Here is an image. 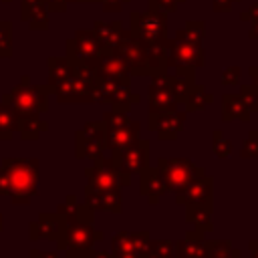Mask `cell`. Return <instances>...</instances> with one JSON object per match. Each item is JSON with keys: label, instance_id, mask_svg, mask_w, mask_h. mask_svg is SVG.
Segmentation results:
<instances>
[{"label": "cell", "instance_id": "1", "mask_svg": "<svg viewBox=\"0 0 258 258\" xmlns=\"http://www.w3.org/2000/svg\"><path fill=\"white\" fill-rule=\"evenodd\" d=\"M2 167L8 179V198L16 206H26L38 187L40 163L36 157H4Z\"/></svg>", "mask_w": 258, "mask_h": 258}, {"label": "cell", "instance_id": "2", "mask_svg": "<svg viewBox=\"0 0 258 258\" xmlns=\"http://www.w3.org/2000/svg\"><path fill=\"white\" fill-rule=\"evenodd\" d=\"M105 234L95 228V222L89 220H71L64 222L60 236L56 238V250L64 252V258H85L95 242H101Z\"/></svg>", "mask_w": 258, "mask_h": 258}, {"label": "cell", "instance_id": "3", "mask_svg": "<svg viewBox=\"0 0 258 258\" xmlns=\"http://www.w3.org/2000/svg\"><path fill=\"white\" fill-rule=\"evenodd\" d=\"M50 91L46 85H32L28 75L20 77V83L2 95V101L12 107L16 117H30L48 111Z\"/></svg>", "mask_w": 258, "mask_h": 258}, {"label": "cell", "instance_id": "4", "mask_svg": "<svg viewBox=\"0 0 258 258\" xmlns=\"http://www.w3.org/2000/svg\"><path fill=\"white\" fill-rule=\"evenodd\" d=\"M129 32L145 44L165 42L167 40V14L155 8L139 12L131 10L129 14Z\"/></svg>", "mask_w": 258, "mask_h": 258}, {"label": "cell", "instance_id": "5", "mask_svg": "<svg viewBox=\"0 0 258 258\" xmlns=\"http://www.w3.org/2000/svg\"><path fill=\"white\" fill-rule=\"evenodd\" d=\"M155 167L161 171L167 191L171 194H179L189 181L206 173V169L196 165L189 157H159Z\"/></svg>", "mask_w": 258, "mask_h": 258}, {"label": "cell", "instance_id": "6", "mask_svg": "<svg viewBox=\"0 0 258 258\" xmlns=\"http://www.w3.org/2000/svg\"><path fill=\"white\" fill-rule=\"evenodd\" d=\"M85 177H87V185L97 189H125L131 185V175L117 171L111 157L105 155L93 161V165L85 169Z\"/></svg>", "mask_w": 258, "mask_h": 258}, {"label": "cell", "instance_id": "7", "mask_svg": "<svg viewBox=\"0 0 258 258\" xmlns=\"http://www.w3.org/2000/svg\"><path fill=\"white\" fill-rule=\"evenodd\" d=\"M111 161L117 167V171H121L125 175H131V177L139 175L149 165V141L137 137L127 147H123L119 151H113Z\"/></svg>", "mask_w": 258, "mask_h": 258}, {"label": "cell", "instance_id": "8", "mask_svg": "<svg viewBox=\"0 0 258 258\" xmlns=\"http://www.w3.org/2000/svg\"><path fill=\"white\" fill-rule=\"evenodd\" d=\"M165 44H167V69H179V67L200 69L206 64V54L202 44L189 42L179 36L167 38Z\"/></svg>", "mask_w": 258, "mask_h": 258}, {"label": "cell", "instance_id": "9", "mask_svg": "<svg viewBox=\"0 0 258 258\" xmlns=\"http://www.w3.org/2000/svg\"><path fill=\"white\" fill-rule=\"evenodd\" d=\"M64 50H67L64 56H67L73 64H79V62H83V64H93V60L101 54L103 46H101V42L97 40V36H95V32H93L91 28H79V30H75V34L67 40Z\"/></svg>", "mask_w": 258, "mask_h": 258}, {"label": "cell", "instance_id": "10", "mask_svg": "<svg viewBox=\"0 0 258 258\" xmlns=\"http://www.w3.org/2000/svg\"><path fill=\"white\" fill-rule=\"evenodd\" d=\"M91 67L95 69V75L99 79H107V81L131 87V77L133 75H131L127 62L117 54L115 48H103L101 54L93 60Z\"/></svg>", "mask_w": 258, "mask_h": 258}, {"label": "cell", "instance_id": "11", "mask_svg": "<svg viewBox=\"0 0 258 258\" xmlns=\"http://www.w3.org/2000/svg\"><path fill=\"white\" fill-rule=\"evenodd\" d=\"M117 54L127 62L129 71L133 77H149L147 71V60H145V42H141L139 38H135L129 28L123 30L119 42L115 44Z\"/></svg>", "mask_w": 258, "mask_h": 258}, {"label": "cell", "instance_id": "12", "mask_svg": "<svg viewBox=\"0 0 258 258\" xmlns=\"http://www.w3.org/2000/svg\"><path fill=\"white\" fill-rule=\"evenodd\" d=\"M95 103H105L111 107H133L141 101V97L137 93L131 91V87L127 85H119L107 79H99L95 81Z\"/></svg>", "mask_w": 258, "mask_h": 258}, {"label": "cell", "instance_id": "13", "mask_svg": "<svg viewBox=\"0 0 258 258\" xmlns=\"http://www.w3.org/2000/svg\"><path fill=\"white\" fill-rule=\"evenodd\" d=\"M149 79H151V83L147 89V115H157V113H167V111L177 109L179 103L169 89L167 73L153 75Z\"/></svg>", "mask_w": 258, "mask_h": 258}, {"label": "cell", "instance_id": "14", "mask_svg": "<svg viewBox=\"0 0 258 258\" xmlns=\"http://www.w3.org/2000/svg\"><path fill=\"white\" fill-rule=\"evenodd\" d=\"M95 83H87L75 73L50 89V95L56 97L58 103H95Z\"/></svg>", "mask_w": 258, "mask_h": 258}, {"label": "cell", "instance_id": "15", "mask_svg": "<svg viewBox=\"0 0 258 258\" xmlns=\"http://www.w3.org/2000/svg\"><path fill=\"white\" fill-rule=\"evenodd\" d=\"M187 119L185 111L173 109L167 113H157V115H147V127L149 131H155L159 139L163 141H171L179 135V131L183 129Z\"/></svg>", "mask_w": 258, "mask_h": 258}, {"label": "cell", "instance_id": "16", "mask_svg": "<svg viewBox=\"0 0 258 258\" xmlns=\"http://www.w3.org/2000/svg\"><path fill=\"white\" fill-rule=\"evenodd\" d=\"M175 204L194 206V204H214V177L204 173L189 181L179 194H175Z\"/></svg>", "mask_w": 258, "mask_h": 258}, {"label": "cell", "instance_id": "17", "mask_svg": "<svg viewBox=\"0 0 258 258\" xmlns=\"http://www.w3.org/2000/svg\"><path fill=\"white\" fill-rule=\"evenodd\" d=\"M85 204L93 212H123V189H97L85 185Z\"/></svg>", "mask_w": 258, "mask_h": 258}, {"label": "cell", "instance_id": "18", "mask_svg": "<svg viewBox=\"0 0 258 258\" xmlns=\"http://www.w3.org/2000/svg\"><path fill=\"white\" fill-rule=\"evenodd\" d=\"M64 228V220L56 212H42L34 222L28 224V238L30 240H50L56 242Z\"/></svg>", "mask_w": 258, "mask_h": 258}, {"label": "cell", "instance_id": "19", "mask_svg": "<svg viewBox=\"0 0 258 258\" xmlns=\"http://www.w3.org/2000/svg\"><path fill=\"white\" fill-rule=\"evenodd\" d=\"M139 194L147 200V204L155 206L159 204V200L169 194L167 191V185H165V179L161 175V171L155 167V165H147L141 173H139Z\"/></svg>", "mask_w": 258, "mask_h": 258}, {"label": "cell", "instance_id": "20", "mask_svg": "<svg viewBox=\"0 0 258 258\" xmlns=\"http://www.w3.org/2000/svg\"><path fill=\"white\" fill-rule=\"evenodd\" d=\"M139 129H141V123L133 121V119L129 123L121 125V127L105 129V149H109L113 153V151H119V149L127 147L129 143H133L139 137Z\"/></svg>", "mask_w": 258, "mask_h": 258}, {"label": "cell", "instance_id": "21", "mask_svg": "<svg viewBox=\"0 0 258 258\" xmlns=\"http://www.w3.org/2000/svg\"><path fill=\"white\" fill-rule=\"evenodd\" d=\"M105 155V141L97 139L89 133H85L83 129L75 131V157L77 159H89V161H97Z\"/></svg>", "mask_w": 258, "mask_h": 258}, {"label": "cell", "instance_id": "22", "mask_svg": "<svg viewBox=\"0 0 258 258\" xmlns=\"http://www.w3.org/2000/svg\"><path fill=\"white\" fill-rule=\"evenodd\" d=\"M20 18L30 30H46L48 8L44 6V0H20Z\"/></svg>", "mask_w": 258, "mask_h": 258}, {"label": "cell", "instance_id": "23", "mask_svg": "<svg viewBox=\"0 0 258 258\" xmlns=\"http://www.w3.org/2000/svg\"><path fill=\"white\" fill-rule=\"evenodd\" d=\"M175 73H167V83H169V89L173 93V97L177 99L179 105H183L185 97L189 95V91L194 89L196 85V69H189V67H179V69H173Z\"/></svg>", "mask_w": 258, "mask_h": 258}, {"label": "cell", "instance_id": "24", "mask_svg": "<svg viewBox=\"0 0 258 258\" xmlns=\"http://www.w3.org/2000/svg\"><path fill=\"white\" fill-rule=\"evenodd\" d=\"M181 258H210V240L200 230H187L179 240Z\"/></svg>", "mask_w": 258, "mask_h": 258}, {"label": "cell", "instance_id": "25", "mask_svg": "<svg viewBox=\"0 0 258 258\" xmlns=\"http://www.w3.org/2000/svg\"><path fill=\"white\" fill-rule=\"evenodd\" d=\"M250 117H252V113L248 111L240 93H224L222 95V121L224 123H230V121L248 123Z\"/></svg>", "mask_w": 258, "mask_h": 258}, {"label": "cell", "instance_id": "26", "mask_svg": "<svg viewBox=\"0 0 258 258\" xmlns=\"http://www.w3.org/2000/svg\"><path fill=\"white\" fill-rule=\"evenodd\" d=\"M212 212H214V204H194V206H185V222H187L194 230H200V232H204V234H210V232H214Z\"/></svg>", "mask_w": 258, "mask_h": 258}, {"label": "cell", "instance_id": "27", "mask_svg": "<svg viewBox=\"0 0 258 258\" xmlns=\"http://www.w3.org/2000/svg\"><path fill=\"white\" fill-rule=\"evenodd\" d=\"M97 36V40L101 42L103 48H115V44L119 42L121 34H123V22L121 20H113V22H103V20H95L93 28H91Z\"/></svg>", "mask_w": 258, "mask_h": 258}, {"label": "cell", "instance_id": "28", "mask_svg": "<svg viewBox=\"0 0 258 258\" xmlns=\"http://www.w3.org/2000/svg\"><path fill=\"white\" fill-rule=\"evenodd\" d=\"M167 42V40H165ZM165 42H155V44H145V60H147V71L149 77L153 75H163L167 73V44Z\"/></svg>", "mask_w": 258, "mask_h": 258}, {"label": "cell", "instance_id": "29", "mask_svg": "<svg viewBox=\"0 0 258 258\" xmlns=\"http://www.w3.org/2000/svg\"><path fill=\"white\" fill-rule=\"evenodd\" d=\"M46 64H48V79H46L44 85L48 87V91L52 87H56L58 83L67 81L75 73V67H73V62L67 56H50L46 60Z\"/></svg>", "mask_w": 258, "mask_h": 258}, {"label": "cell", "instance_id": "30", "mask_svg": "<svg viewBox=\"0 0 258 258\" xmlns=\"http://www.w3.org/2000/svg\"><path fill=\"white\" fill-rule=\"evenodd\" d=\"M48 129V123L40 119V115H30V117H18L16 121V131L24 141H36L42 131Z\"/></svg>", "mask_w": 258, "mask_h": 258}, {"label": "cell", "instance_id": "31", "mask_svg": "<svg viewBox=\"0 0 258 258\" xmlns=\"http://www.w3.org/2000/svg\"><path fill=\"white\" fill-rule=\"evenodd\" d=\"M214 101V95L200 83L194 85V89L189 91V95L185 97L183 105H185V113H198V111H204L208 105H212Z\"/></svg>", "mask_w": 258, "mask_h": 258}, {"label": "cell", "instance_id": "32", "mask_svg": "<svg viewBox=\"0 0 258 258\" xmlns=\"http://www.w3.org/2000/svg\"><path fill=\"white\" fill-rule=\"evenodd\" d=\"M111 254L113 258H137L127 230H121L111 238Z\"/></svg>", "mask_w": 258, "mask_h": 258}, {"label": "cell", "instance_id": "33", "mask_svg": "<svg viewBox=\"0 0 258 258\" xmlns=\"http://www.w3.org/2000/svg\"><path fill=\"white\" fill-rule=\"evenodd\" d=\"M16 113L12 111L10 105H6L4 101H0V141H10L12 133L16 131Z\"/></svg>", "mask_w": 258, "mask_h": 258}, {"label": "cell", "instance_id": "34", "mask_svg": "<svg viewBox=\"0 0 258 258\" xmlns=\"http://www.w3.org/2000/svg\"><path fill=\"white\" fill-rule=\"evenodd\" d=\"M204 34H206V22L204 20H187L185 26L175 32V36L185 38V40L196 42V44H202Z\"/></svg>", "mask_w": 258, "mask_h": 258}, {"label": "cell", "instance_id": "35", "mask_svg": "<svg viewBox=\"0 0 258 258\" xmlns=\"http://www.w3.org/2000/svg\"><path fill=\"white\" fill-rule=\"evenodd\" d=\"M129 111H131V107H111L107 113H103V119H101L105 129H115V127L129 123L131 121Z\"/></svg>", "mask_w": 258, "mask_h": 258}, {"label": "cell", "instance_id": "36", "mask_svg": "<svg viewBox=\"0 0 258 258\" xmlns=\"http://www.w3.org/2000/svg\"><path fill=\"white\" fill-rule=\"evenodd\" d=\"M232 151H234L232 141H230L220 129H216V131L212 133V153H214L218 159H230Z\"/></svg>", "mask_w": 258, "mask_h": 258}, {"label": "cell", "instance_id": "37", "mask_svg": "<svg viewBox=\"0 0 258 258\" xmlns=\"http://www.w3.org/2000/svg\"><path fill=\"white\" fill-rule=\"evenodd\" d=\"M151 250L159 258H181L179 240H151Z\"/></svg>", "mask_w": 258, "mask_h": 258}, {"label": "cell", "instance_id": "38", "mask_svg": "<svg viewBox=\"0 0 258 258\" xmlns=\"http://www.w3.org/2000/svg\"><path fill=\"white\" fill-rule=\"evenodd\" d=\"M210 258H242V252L230 240H214L210 242Z\"/></svg>", "mask_w": 258, "mask_h": 258}, {"label": "cell", "instance_id": "39", "mask_svg": "<svg viewBox=\"0 0 258 258\" xmlns=\"http://www.w3.org/2000/svg\"><path fill=\"white\" fill-rule=\"evenodd\" d=\"M12 56V22L0 20V58Z\"/></svg>", "mask_w": 258, "mask_h": 258}, {"label": "cell", "instance_id": "40", "mask_svg": "<svg viewBox=\"0 0 258 258\" xmlns=\"http://www.w3.org/2000/svg\"><path fill=\"white\" fill-rule=\"evenodd\" d=\"M129 240H131V246H133V250H135L137 258L151 250V236H149V232H147V230L129 232Z\"/></svg>", "mask_w": 258, "mask_h": 258}, {"label": "cell", "instance_id": "41", "mask_svg": "<svg viewBox=\"0 0 258 258\" xmlns=\"http://www.w3.org/2000/svg\"><path fill=\"white\" fill-rule=\"evenodd\" d=\"M240 159H258V131L252 129L240 149Z\"/></svg>", "mask_w": 258, "mask_h": 258}, {"label": "cell", "instance_id": "42", "mask_svg": "<svg viewBox=\"0 0 258 258\" xmlns=\"http://www.w3.org/2000/svg\"><path fill=\"white\" fill-rule=\"evenodd\" d=\"M240 97L244 99L246 107L250 113H258V89L252 85H242L240 87Z\"/></svg>", "mask_w": 258, "mask_h": 258}, {"label": "cell", "instance_id": "43", "mask_svg": "<svg viewBox=\"0 0 258 258\" xmlns=\"http://www.w3.org/2000/svg\"><path fill=\"white\" fill-rule=\"evenodd\" d=\"M240 77H242V69L232 64V67H226L222 71V85L224 87H236L240 83Z\"/></svg>", "mask_w": 258, "mask_h": 258}, {"label": "cell", "instance_id": "44", "mask_svg": "<svg viewBox=\"0 0 258 258\" xmlns=\"http://www.w3.org/2000/svg\"><path fill=\"white\" fill-rule=\"evenodd\" d=\"M185 2H187V0H147L149 8L161 10V12H165V14L177 10V6H179V4H185Z\"/></svg>", "mask_w": 258, "mask_h": 258}, {"label": "cell", "instance_id": "45", "mask_svg": "<svg viewBox=\"0 0 258 258\" xmlns=\"http://www.w3.org/2000/svg\"><path fill=\"white\" fill-rule=\"evenodd\" d=\"M105 12H121L125 4H129L131 0H99Z\"/></svg>", "mask_w": 258, "mask_h": 258}, {"label": "cell", "instance_id": "46", "mask_svg": "<svg viewBox=\"0 0 258 258\" xmlns=\"http://www.w3.org/2000/svg\"><path fill=\"white\" fill-rule=\"evenodd\" d=\"M240 20H244V22H254V20H258V2L250 4V8H246L244 12H240Z\"/></svg>", "mask_w": 258, "mask_h": 258}, {"label": "cell", "instance_id": "47", "mask_svg": "<svg viewBox=\"0 0 258 258\" xmlns=\"http://www.w3.org/2000/svg\"><path fill=\"white\" fill-rule=\"evenodd\" d=\"M71 4V0H44V6L48 8V12H64L67 6Z\"/></svg>", "mask_w": 258, "mask_h": 258}, {"label": "cell", "instance_id": "48", "mask_svg": "<svg viewBox=\"0 0 258 258\" xmlns=\"http://www.w3.org/2000/svg\"><path fill=\"white\" fill-rule=\"evenodd\" d=\"M240 0H212V8L216 12H230L234 4H238Z\"/></svg>", "mask_w": 258, "mask_h": 258}, {"label": "cell", "instance_id": "49", "mask_svg": "<svg viewBox=\"0 0 258 258\" xmlns=\"http://www.w3.org/2000/svg\"><path fill=\"white\" fill-rule=\"evenodd\" d=\"M0 196H8V179L2 165H0Z\"/></svg>", "mask_w": 258, "mask_h": 258}, {"label": "cell", "instance_id": "50", "mask_svg": "<svg viewBox=\"0 0 258 258\" xmlns=\"http://www.w3.org/2000/svg\"><path fill=\"white\" fill-rule=\"evenodd\" d=\"M85 258H113V254L107 252V250H95V248H93Z\"/></svg>", "mask_w": 258, "mask_h": 258}, {"label": "cell", "instance_id": "51", "mask_svg": "<svg viewBox=\"0 0 258 258\" xmlns=\"http://www.w3.org/2000/svg\"><path fill=\"white\" fill-rule=\"evenodd\" d=\"M36 258H58V250L56 252H46V250H30Z\"/></svg>", "mask_w": 258, "mask_h": 258}, {"label": "cell", "instance_id": "52", "mask_svg": "<svg viewBox=\"0 0 258 258\" xmlns=\"http://www.w3.org/2000/svg\"><path fill=\"white\" fill-rule=\"evenodd\" d=\"M248 73H250V79H252V87H256L258 89V64H252V67H248Z\"/></svg>", "mask_w": 258, "mask_h": 258}, {"label": "cell", "instance_id": "53", "mask_svg": "<svg viewBox=\"0 0 258 258\" xmlns=\"http://www.w3.org/2000/svg\"><path fill=\"white\" fill-rule=\"evenodd\" d=\"M252 26H250V30H248V38H252V40H256L258 42V20H254V22H250Z\"/></svg>", "mask_w": 258, "mask_h": 258}, {"label": "cell", "instance_id": "54", "mask_svg": "<svg viewBox=\"0 0 258 258\" xmlns=\"http://www.w3.org/2000/svg\"><path fill=\"white\" fill-rule=\"evenodd\" d=\"M248 248H250V254H252V258H258V240H250Z\"/></svg>", "mask_w": 258, "mask_h": 258}, {"label": "cell", "instance_id": "55", "mask_svg": "<svg viewBox=\"0 0 258 258\" xmlns=\"http://www.w3.org/2000/svg\"><path fill=\"white\" fill-rule=\"evenodd\" d=\"M71 2H77V4H93V2H99V0H71Z\"/></svg>", "mask_w": 258, "mask_h": 258}, {"label": "cell", "instance_id": "56", "mask_svg": "<svg viewBox=\"0 0 258 258\" xmlns=\"http://www.w3.org/2000/svg\"><path fill=\"white\" fill-rule=\"evenodd\" d=\"M2 230H4V216L0 214V232H2Z\"/></svg>", "mask_w": 258, "mask_h": 258}, {"label": "cell", "instance_id": "57", "mask_svg": "<svg viewBox=\"0 0 258 258\" xmlns=\"http://www.w3.org/2000/svg\"><path fill=\"white\" fill-rule=\"evenodd\" d=\"M26 258H36V256H34L32 252H28V256H26Z\"/></svg>", "mask_w": 258, "mask_h": 258}, {"label": "cell", "instance_id": "58", "mask_svg": "<svg viewBox=\"0 0 258 258\" xmlns=\"http://www.w3.org/2000/svg\"><path fill=\"white\" fill-rule=\"evenodd\" d=\"M6 2H10V0H0V4H6Z\"/></svg>", "mask_w": 258, "mask_h": 258}]
</instances>
